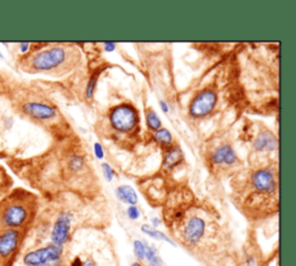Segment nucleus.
<instances>
[{"mask_svg": "<svg viewBox=\"0 0 296 266\" xmlns=\"http://www.w3.org/2000/svg\"><path fill=\"white\" fill-rule=\"evenodd\" d=\"M146 121H147V126L149 127L150 130L157 131L161 129V120H160V117L156 115V112L154 110H147Z\"/></svg>", "mask_w": 296, "mask_h": 266, "instance_id": "f3484780", "label": "nucleus"}, {"mask_svg": "<svg viewBox=\"0 0 296 266\" xmlns=\"http://www.w3.org/2000/svg\"><path fill=\"white\" fill-rule=\"evenodd\" d=\"M0 57H1V53H0Z\"/></svg>", "mask_w": 296, "mask_h": 266, "instance_id": "2f4dec72", "label": "nucleus"}, {"mask_svg": "<svg viewBox=\"0 0 296 266\" xmlns=\"http://www.w3.org/2000/svg\"><path fill=\"white\" fill-rule=\"evenodd\" d=\"M254 146L257 151H275L278 147V142L272 133L266 131V132H261L257 137Z\"/></svg>", "mask_w": 296, "mask_h": 266, "instance_id": "f8f14e48", "label": "nucleus"}, {"mask_svg": "<svg viewBox=\"0 0 296 266\" xmlns=\"http://www.w3.org/2000/svg\"><path fill=\"white\" fill-rule=\"evenodd\" d=\"M133 251L135 257H137L139 261H144L145 259V251H146V246L141 242V241L137 240L133 242Z\"/></svg>", "mask_w": 296, "mask_h": 266, "instance_id": "aec40b11", "label": "nucleus"}, {"mask_svg": "<svg viewBox=\"0 0 296 266\" xmlns=\"http://www.w3.org/2000/svg\"><path fill=\"white\" fill-rule=\"evenodd\" d=\"M63 255V246L50 244L44 248L34 250L24 255L23 264L26 266H35L49 262H59Z\"/></svg>", "mask_w": 296, "mask_h": 266, "instance_id": "7ed1b4c3", "label": "nucleus"}, {"mask_svg": "<svg viewBox=\"0 0 296 266\" xmlns=\"http://www.w3.org/2000/svg\"><path fill=\"white\" fill-rule=\"evenodd\" d=\"M97 78H99V76L97 74H94V76L90 78L89 82H88L87 84V90H86V94H87V98L90 99L93 96L94 94V90H95V87H96V82H97Z\"/></svg>", "mask_w": 296, "mask_h": 266, "instance_id": "412c9836", "label": "nucleus"}, {"mask_svg": "<svg viewBox=\"0 0 296 266\" xmlns=\"http://www.w3.org/2000/svg\"><path fill=\"white\" fill-rule=\"evenodd\" d=\"M247 265L248 266H256V261L253 256H248L247 257Z\"/></svg>", "mask_w": 296, "mask_h": 266, "instance_id": "bb28decb", "label": "nucleus"}, {"mask_svg": "<svg viewBox=\"0 0 296 266\" xmlns=\"http://www.w3.org/2000/svg\"><path fill=\"white\" fill-rule=\"evenodd\" d=\"M66 56L65 50L63 48H51L45 51L37 53L31 61V66L39 71H49L52 70L64 61Z\"/></svg>", "mask_w": 296, "mask_h": 266, "instance_id": "20e7f679", "label": "nucleus"}, {"mask_svg": "<svg viewBox=\"0 0 296 266\" xmlns=\"http://www.w3.org/2000/svg\"><path fill=\"white\" fill-rule=\"evenodd\" d=\"M127 213L128 219H131V220H137V219H139V217H140L139 208H138L135 205L128 206L127 209Z\"/></svg>", "mask_w": 296, "mask_h": 266, "instance_id": "4be33fe9", "label": "nucleus"}, {"mask_svg": "<svg viewBox=\"0 0 296 266\" xmlns=\"http://www.w3.org/2000/svg\"><path fill=\"white\" fill-rule=\"evenodd\" d=\"M94 153H95L96 158L99 160H102L103 158H105V151H103V147L99 143H96L95 145H94Z\"/></svg>", "mask_w": 296, "mask_h": 266, "instance_id": "b1692460", "label": "nucleus"}, {"mask_svg": "<svg viewBox=\"0 0 296 266\" xmlns=\"http://www.w3.org/2000/svg\"><path fill=\"white\" fill-rule=\"evenodd\" d=\"M216 94L212 90H203L198 94L190 105V114L193 117H203L210 114L216 104Z\"/></svg>", "mask_w": 296, "mask_h": 266, "instance_id": "423d86ee", "label": "nucleus"}, {"mask_svg": "<svg viewBox=\"0 0 296 266\" xmlns=\"http://www.w3.org/2000/svg\"><path fill=\"white\" fill-rule=\"evenodd\" d=\"M116 195H117L118 199L122 202L127 203L128 205H135L138 202V196L134 189L130 185H122L118 186L116 190Z\"/></svg>", "mask_w": 296, "mask_h": 266, "instance_id": "ddd939ff", "label": "nucleus"}, {"mask_svg": "<svg viewBox=\"0 0 296 266\" xmlns=\"http://www.w3.org/2000/svg\"><path fill=\"white\" fill-rule=\"evenodd\" d=\"M23 111L35 120H51L56 116V110L48 104L37 102H29L23 105Z\"/></svg>", "mask_w": 296, "mask_h": 266, "instance_id": "9d476101", "label": "nucleus"}, {"mask_svg": "<svg viewBox=\"0 0 296 266\" xmlns=\"http://www.w3.org/2000/svg\"><path fill=\"white\" fill-rule=\"evenodd\" d=\"M182 160H183V153L179 149V147H172L166 153L165 159H163V168H174L181 164Z\"/></svg>", "mask_w": 296, "mask_h": 266, "instance_id": "4468645a", "label": "nucleus"}, {"mask_svg": "<svg viewBox=\"0 0 296 266\" xmlns=\"http://www.w3.org/2000/svg\"><path fill=\"white\" fill-rule=\"evenodd\" d=\"M116 48V43H111V42H108V43H105V50L106 51H113Z\"/></svg>", "mask_w": 296, "mask_h": 266, "instance_id": "393cba45", "label": "nucleus"}, {"mask_svg": "<svg viewBox=\"0 0 296 266\" xmlns=\"http://www.w3.org/2000/svg\"><path fill=\"white\" fill-rule=\"evenodd\" d=\"M28 49H29V43H23V44H21V51L22 52H26Z\"/></svg>", "mask_w": 296, "mask_h": 266, "instance_id": "c756f323", "label": "nucleus"}, {"mask_svg": "<svg viewBox=\"0 0 296 266\" xmlns=\"http://www.w3.org/2000/svg\"><path fill=\"white\" fill-rule=\"evenodd\" d=\"M145 259L147 261L148 266H163L162 259L159 257L157 250L154 246H146Z\"/></svg>", "mask_w": 296, "mask_h": 266, "instance_id": "2eb2a0df", "label": "nucleus"}, {"mask_svg": "<svg viewBox=\"0 0 296 266\" xmlns=\"http://www.w3.org/2000/svg\"><path fill=\"white\" fill-rule=\"evenodd\" d=\"M35 266H61V261H59V262L44 263V264H40V265H35Z\"/></svg>", "mask_w": 296, "mask_h": 266, "instance_id": "a878e982", "label": "nucleus"}, {"mask_svg": "<svg viewBox=\"0 0 296 266\" xmlns=\"http://www.w3.org/2000/svg\"><path fill=\"white\" fill-rule=\"evenodd\" d=\"M141 230H143V233L147 234L148 236L153 237V239L155 240H161V241H166V242H168L169 244H171L172 246H175V243L172 242L171 239H169L168 236L166 235L165 233H162V231L155 229V228L148 226V225H143L141 226Z\"/></svg>", "mask_w": 296, "mask_h": 266, "instance_id": "dca6fc26", "label": "nucleus"}, {"mask_svg": "<svg viewBox=\"0 0 296 266\" xmlns=\"http://www.w3.org/2000/svg\"><path fill=\"white\" fill-rule=\"evenodd\" d=\"M84 165H85V160L79 155L72 156L70 159V162H68V167H70L71 170L74 171V173H78V171L83 170Z\"/></svg>", "mask_w": 296, "mask_h": 266, "instance_id": "6ab92c4d", "label": "nucleus"}, {"mask_svg": "<svg viewBox=\"0 0 296 266\" xmlns=\"http://www.w3.org/2000/svg\"><path fill=\"white\" fill-rule=\"evenodd\" d=\"M253 184L257 191L263 193H273L276 190L275 176L271 169H260L253 175Z\"/></svg>", "mask_w": 296, "mask_h": 266, "instance_id": "0eeeda50", "label": "nucleus"}, {"mask_svg": "<svg viewBox=\"0 0 296 266\" xmlns=\"http://www.w3.org/2000/svg\"><path fill=\"white\" fill-rule=\"evenodd\" d=\"M206 225L205 221L199 217H191L189 219L187 225H185L183 230V237L189 244L194 246L201 240L204 236Z\"/></svg>", "mask_w": 296, "mask_h": 266, "instance_id": "6e6552de", "label": "nucleus"}, {"mask_svg": "<svg viewBox=\"0 0 296 266\" xmlns=\"http://www.w3.org/2000/svg\"><path fill=\"white\" fill-rule=\"evenodd\" d=\"M237 160L236 153L231 145H223L214 152L212 161L215 164H234Z\"/></svg>", "mask_w": 296, "mask_h": 266, "instance_id": "9b49d317", "label": "nucleus"}, {"mask_svg": "<svg viewBox=\"0 0 296 266\" xmlns=\"http://www.w3.org/2000/svg\"><path fill=\"white\" fill-rule=\"evenodd\" d=\"M152 224H153V226H154V227H157L160 224H161V221H160V219L153 218V219H152Z\"/></svg>", "mask_w": 296, "mask_h": 266, "instance_id": "c85d7f7f", "label": "nucleus"}, {"mask_svg": "<svg viewBox=\"0 0 296 266\" xmlns=\"http://www.w3.org/2000/svg\"><path fill=\"white\" fill-rule=\"evenodd\" d=\"M29 211L21 203H8L0 212V222L7 229H17L26 224Z\"/></svg>", "mask_w": 296, "mask_h": 266, "instance_id": "f257e3e1", "label": "nucleus"}, {"mask_svg": "<svg viewBox=\"0 0 296 266\" xmlns=\"http://www.w3.org/2000/svg\"><path fill=\"white\" fill-rule=\"evenodd\" d=\"M154 139H155L157 143H162V145L169 146L172 142V136L169 130L160 129L155 131V133H154Z\"/></svg>", "mask_w": 296, "mask_h": 266, "instance_id": "a211bd4d", "label": "nucleus"}, {"mask_svg": "<svg viewBox=\"0 0 296 266\" xmlns=\"http://www.w3.org/2000/svg\"><path fill=\"white\" fill-rule=\"evenodd\" d=\"M20 243V233L17 229H6L0 233V257L8 258Z\"/></svg>", "mask_w": 296, "mask_h": 266, "instance_id": "1a4fd4ad", "label": "nucleus"}, {"mask_svg": "<svg viewBox=\"0 0 296 266\" xmlns=\"http://www.w3.org/2000/svg\"><path fill=\"white\" fill-rule=\"evenodd\" d=\"M110 122L116 130L127 132L133 130L139 122L137 110L132 105L122 104L116 106L110 114Z\"/></svg>", "mask_w": 296, "mask_h": 266, "instance_id": "f03ea898", "label": "nucleus"}, {"mask_svg": "<svg viewBox=\"0 0 296 266\" xmlns=\"http://www.w3.org/2000/svg\"><path fill=\"white\" fill-rule=\"evenodd\" d=\"M160 106H161V109H162L163 112H169V105L167 104V103L165 101L160 102Z\"/></svg>", "mask_w": 296, "mask_h": 266, "instance_id": "cd10ccee", "label": "nucleus"}, {"mask_svg": "<svg viewBox=\"0 0 296 266\" xmlns=\"http://www.w3.org/2000/svg\"><path fill=\"white\" fill-rule=\"evenodd\" d=\"M131 266H143L140 264V263H138V262H135V263H132L131 264Z\"/></svg>", "mask_w": 296, "mask_h": 266, "instance_id": "7c9ffc66", "label": "nucleus"}, {"mask_svg": "<svg viewBox=\"0 0 296 266\" xmlns=\"http://www.w3.org/2000/svg\"><path fill=\"white\" fill-rule=\"evenodd\" d=\"M73 215L70 212H62L57 217L51 231V242L58 246H63L70 239L71 224Z\"/></svg>", "mask_w": 296, "mask_h": 266, "instance_id": "39448f33", "label": "nucleus"}, {"mask_svg": "<svg viewBox=\"0 0 296 266\" xmlns=\"http://www.w3.org/2000/svg\"><path fill=\"white\" fill-rule=\"evenodd\" d=\"M102 170L103 174H105V177L106 178V181H109V182H111L113 180V177H115V173H113L111 165L109 164H102Z\"/></svg>", "mask_w": 296, "mask_h": 266, "instance_id": "5701e85b", "label": "nucleus"}]
</instances>
